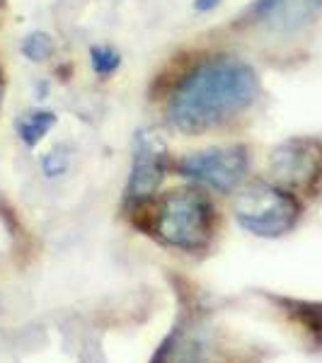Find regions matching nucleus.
Wrapping results in <instances>:
<instances>
[{
    "label": "nucleus",
    "mask_w": 322,
    "mask_h": 363,
    "mask_svg": "<svg viewBox=\"0 0 322 363\" xmlns=\"http://www.w3.org/2000/svg\"><path fill=\"white\" fill-rule=\"evenodd\" d=\"M260 92L255 68L238 56H209L174 83L167 97V119L184 133H201L226 124L250 107Z\"/></svg>",
    "instance_id": "f257e3e1"
},
{
    "label": "nucleus",
    "mask_w": 322,
    "mask_h": 363,
    "mask_svg": "<svg viewBox=\"0 0 322 363\" xmlns=\"http://www.w3.org/2000/svg\"><path fill=\"white\" fill-rule=\"evenodd\" d=\"M294 306V303H291ZM296 318L313 332L315 337H320L322 342V306H308V303H296Z\"/></svg>",
    "instance_id": "f8f14e48"
},
{
    "label": "nucleus",
    "mask_w": 322,
    "mask_h": 363,
    "mask_svg": "<svg viewBox=\"0 0 322 363\" xmlns=\"http://www.w3.org/2000/svg\"><path fill=\"white\" fill-rule=\"evenodd\" d=\"M3 95H5V78H3V70H0V107H3Z\"/></svg>",
    "instance_id": "4468645a"
},
{
    "label": "nucleus",
    "mask_w": 322,
    "mask_h": 363,
    "mask_svg": "<svg viewBox=\"0 0 322 363\" xmlns=\"http://www.w3.org/2000/svg\"><path fill=\"white\" fill-rule=\"evenodd\" d=\"M233 213L243 230L257 238H281L296 228L301 218V203L284 186L252 182L240 189Z\"/></svg>",
    "instance_id": "7ed1b4c3"
},
{
    "label": "nucleus",
    "mask_w": 322,
    "mask_h": 363,
    "mask_svg": "<svg viewBox=\"0 0 322 363\" xmlns=\"http://www.w3.org/2000/svg\"><path fill=\"white\" fill-rule=\"evenodd\" d=\"M56 121H58V116L54 112H49V109H32V112L17 116L15 131L25 145H37L39 140L56 126Z\"/></svg>",
    "instance_id": "6e6552de"
},
{
    "label": "nucleus",
    "mask_w": 322,
    "mask_h": 363,
    "mask_svg": "<svg viewBox=\"0 0 322 363\" xmlns=\"http://www.w3.org/2000/svg\"><path fill=\"white\" fill-rule=\"evenodd\" d=\"M218 3L221 0H194V8L199 10V13H209V10H213Z\"/></svg>",
    "instance_id": "ddd939ff"
},
{
    "label": "nucleus",
    "mask_w": 322,
    "mask_h": 363,
    "mask_svg": "<svg viewBox=\"0 0 322 363\" xmlns=\"http://www.w3.org/2000/svg\"><path fill=\"white\" fill-rule=\"evenodd\" d=\"M68 162H70V148L61 143V145H56L54 150H49V153L44 155L42 167H44V172L49 174V177H56V174L66 172Z\"/></svg>",
    "instance_id": "9b49d317"
},
{
    "label": "nucleus",
    "mask_w": 322,
    "mask_h": 363,
    "mask_svg": "<svg viewBox=\"0 0 322 363\" xmlns=\"http://www.w3.org/2000/svg\"><path fill=\"white\" fill-rule=\"evenodd\" d=\"M90 66L97 75H112L116 68L121 66V56L119 51L112 49L107 44H99L90 49Z\"/></svg>",
    "instance_id": "1a4fd4ad"
},
{
    "label": "nucleus",
    "mask_w": 322,
    "mask_h": 363,
    "mask_svg": "<svg viewBox=\"0 0 322 363\" xmlns=\"http://www.w3.org/2000/svg\"><path fill=\"white\" fill-rule=\"evenodd\" d=\"M3 5H5V0H0V8H3Z\"/></svg>",
    "instance_id": "2eb2a0df"
},
{
    "label": "nucleus",
    "mask_w": 322,
    "mask_h": 363,
    "mask_svg": "<svg viewBox=\"0 0 322 363\" xmlns=\"http://www.w3.org/2000/svg\"><path fill=\"white\" fill-rule=\"evenodd\" d=\"M22 54H25L29 61H46L54 54V39L49 37L46 32H32L25 37L22 42Z\"/></svg>",
    "instance_id": "9d476101"
},
{
    "label": "nucleus",
    "mask_w": 322,
    "mask_h": 363,
    "mask_svg": "<svg viewBox=\"0 0 322 363\" xmlns=\"http://www.w3.org/2000/svg\"><path fill=\"white\" fill-rule=\"evenodd\" d=\"M269 169L291 194L322 196V140L308 136L284 140L269 155Z\"/></svg>",
    "instance_id": "20e7f679"
},
{
    "label": "nucleus",
    "mask_w": 322,
    "mask_h": 363,
    "mask_svg": "<svg viewBox=\"0 0 322 363\" xmlns=\"http://www.w3.org/2000/svg\"><path fill=\"white\" fill-rule=\"evenodd\" d=\"M320 10V0H255L248 10L252 25L274 34H294L308 27Z\"/></svg>",
    "instance_id": "0eeeda50"
},
{
    "label": "nucleus",
    "mask_w": 322,
    "mask_h": 363,
    "mask_svg": "<svg viewBox=\"0 0 322 363\" xmlns=\"http://www.w3.org/2000/svg\"><path fill=\"white\" fill-rule=\"evenodd\" d=\"M170 165L167 143L155 128H138L133 136L131 174L126 184V199L133 206L148 203L155 196L157 186L165 179Z\"/></svg>",
    "instance_id": "423d86ee"
},
{
    "label": "nucleus",
    "mask_w": 322,
    "mask_h": 363,
    "mask_svg": "<svg viewBox=\"0 0 322 363\" xmlns=\"http://www.w3.org/2000/svg\"><path fill=\"white\" fill-rule=\"evenodd\" d=\"M250 155L245 145H216V148L196 150L182 155L177 160V169L182 177L196 184L211 186L216 191H235L248 174Z\"/></svg>",
    "instance_id": "39448f33"
},
{
    "label": "nucleus",
    "mask_w": 322,
    "mask_h": 363,
    "mask_svg": "<svg viewBox=\"0 0 322 363\" xmlns=\"http://www.w3.org/2000/svg\"><path fill=\"white\" fill-rule=\"evenodd\" d=\"M145 228L170 247L199 252L213 238V203L196 186L172 189L153 203Z\"/></svg>",
    "instance_id": "f03ea898"
}]
</instances>
